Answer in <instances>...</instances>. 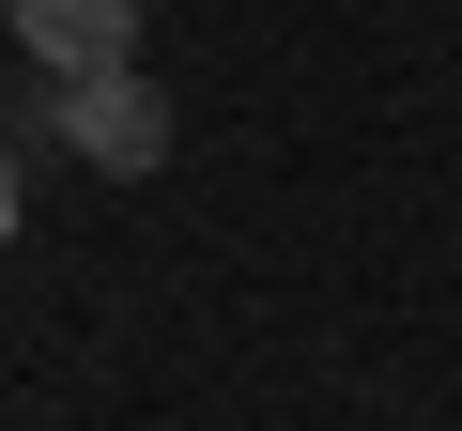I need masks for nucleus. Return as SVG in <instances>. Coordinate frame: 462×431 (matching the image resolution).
Instances as JSON below:
<instances>
[{"instance_id": "obj_1", "label": "nucleus", "mask_w": 462, "mask_h": 431, "mask_svg": "<svg viewBox=\"0 0 462 431\" xmlns=\"http://www.w3.org/2000/svg\"><path fill=\"white\" fill-rule=\"evenodd\" d=\"M47 93H62V139H78L93 170H124V185H139V170L170 154V93H154L139 62H108V78H47Z\"/></svg>"}, {"instance_id": "obj_2", "label": "nucleus", "mask_w": 462, "mask_h": 431, "mask_svg": "<svg viewBox=\"0 0 462 431\" xmlns=\"http://www.w3.org/2000/svg\"><path fill=\"white\" fill-rule=\"evenodd\" d=\"M16 16V47L47 62V78H108V62H139V0H0Z\"/></svg>"}, {"instance_id": "obj_3", "label": "nucleus", "mask_w": 462, "mask_h": 431, "mask_svg": "<svg viewBox=\"0 0 462 431\" xmlns=\"http://www.w3.org/2000/svg\"><path fill=\"white\" fill-rule=\"evenodd\" d=\"M0 247H16V154H0Z\"/></svg>"}]
</instances>
